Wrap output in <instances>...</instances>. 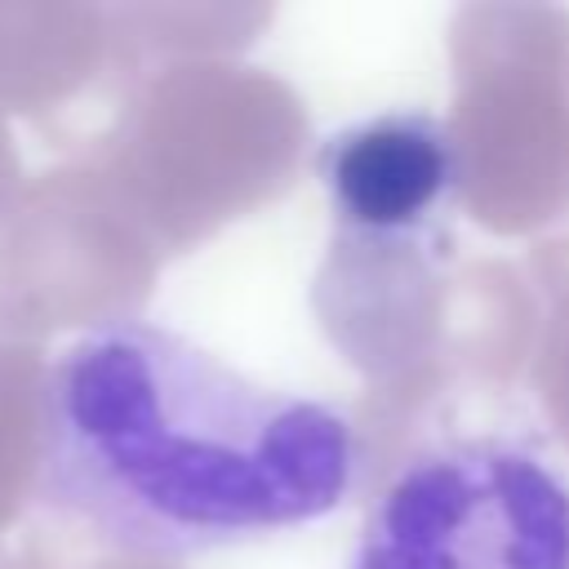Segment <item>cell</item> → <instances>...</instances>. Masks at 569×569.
Here are the masks:
<instances>
[{
  "label": "cell",
  "mask_w": 569,
  "mask_h": 569,
  "mask_svg": "<svg viewBox=\"0 0 569 569\" xmlns=\"http://www.w3.org/2000/svg\"><path fill=\"white\" fill-rule=\"evenodd\" d=\"M360 471L351 422L249 382L191 338L111 320L36 387V498L93 542L187 560L329 516Z\"/></svg>",
  "instance_id": "cell-1"
},
{
  "label": "cell",
  "mask_w": 569,
  "mask_h": 569,
  "mask_svg": "<svg viewBox=\"0 0 569 569\" xmlns=\"http://www.w3.org/2000/svg\"><path fill=\"white\" fill-rule=\"evenodd\" d=\"M351 569H569V485L516 436H445L369 498Z\"/></svg>",
  "instance_id": "cell-2"
},
{
  "label": "cell",
  "mask_w": 569,
  "mask_h": 569,
  "mask_svg": "<svg viewBox=\"0 0 569 569\" xmlns=\"http://www.w3.org/2000/svg\"><path fill=\"white\" fill-rule=\"evenodd\" d=\"M316 169L333 218L365 240L418 236L462 191L453 129L422 111H391L333 133Z\"/></svg>",
  "instance_id": "cell-3"
}]
</instances>
